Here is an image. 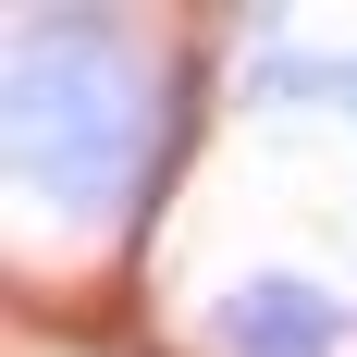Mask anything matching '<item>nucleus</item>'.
I'll return each mask as SVG.
<instances>
[{"instance_id": "f257e3e1", "label": "nucleus", "mask_w": 357, "mask_h": 357, "mask_svg": "<svg viewBox=\"0 0 357 357\" xmlns=\"http://www.w3.org/2000/svg\"><path fill=\"white\" fill-rule=\"evenodd\" d=\"M222 345H234V357H333V345H345V308L308 296L296 271H271V284H247L234 308H222Z\"/></svg>"}]
</instances>
